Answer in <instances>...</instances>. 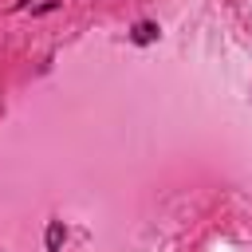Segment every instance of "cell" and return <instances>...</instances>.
<instances>
[{"instance_id": "6da1fadb", "label": "cell", "mask_w": 252, "mask_h": 252, "mask_svg": "<svg viewBox=\"0 0 252 252\" xmlns=\"http://www.w3.org/2000/svg\"><path fill=\"white\" fill-rule=\"evenodd\" d=\"M154 39H158V24L142 20V24L134 28V43H154Z\"/></svg>"}, {"instance_id": "7a4b0ae2", "label": "cell", "mask_w": 252, "mask_h": 252, "mask_svg": "<svg viewBox=\"0 0 252 252\" xmlns=\"http://www.w3.org/2000/svg\"><path fill=\"white\" fill-rule=\"evenodd\" d=\"M63 248V220H51L47 224V252H59Z\"/></svg>"}]
</instances>
